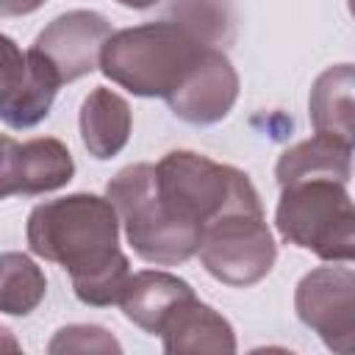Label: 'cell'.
<instances>
[{"mask_svg": "<svg viewBox=\"0 0 355 355\" xmlns=\"http://www.w3.org/2000/svg\"><path fill=\"white\" fill-rule=\"evenodd\" d=\"M294 308L333 355H355V269H311L297 283Z\"/></svg>", "mask_w": 355, "mask_h": 355, "instance_id": "7", "label": "cell"}, {"mask_svg": "<svg viewBox=\"0 0 355 355\" xmlns=\"http://www.w3.org/2000/svg\"><path fill=\"white\" fill-rule=\"evenodd\" d=\"M216 44L189 22L166 14L155 22L116 31L103 50L100 69L136 97H169Z\"/></svg>", "mask_w": 355, "mask_h": 355, "instance_id": "2", "label": "cell"}, {"mask_svg": "<svg viewBox=\"0 0 355 355\" xmlns=\"http://www.w3.org/2000/svg\"><path fill=\"white\" fill-rule=\"evenodd\" d=\"M155 172L164 208L200 233L219 216L261 202L252 180L241 169L216 164L191 150L166 153L155 164Z\"/></svg>", "mask_w": 355, "mask_h": 355, "instance_id": "3", "label": "cell"}, {"mask_svg": "<svg viewBox=\"0 0 355 355\" xmlns=\"http://www.w3.org/2000/svg\"><path fill=\"white\" fill-rule=\"evenodd\" d=\"M161 338L164 355H236L230 322L200 300L180 305L166 319Z\"/></svg>", "mask_w": 355, "mask_h": 355, "instance_id": "12", "label": "cell"}, {"mask_svg": "<svg viewBox=\"0 0 355 355\" xmlns=\"http://www.w3.org/2000/svg\"><path fill=\"white\" fill-rule=\"evenodd\" d=\"M347 8H349V14H352V17H355V0H352V3H349V6H347Z\"/></svg>", "mask_w": 355, "mask_h": 355, "instance_id": "21", "label": "cell"}, {"mask_svg": "<svg viewBox=\"0 0 355 355\" xmlns=\"http://www.w3.org/2000/svg\"><path fill=\"white\" fill-rule=\"evenodd\" d=\"M247 355H297V352H291V349H286V347H255V349H250Z\"/></svg>", "mask_w": 355, "mask_h": 355, "instance_id": "20", "label": "cell"}, {"mask_svg": "<svg viewBox=\"0 0 355 355\" xmlns=\"http://www.w3.org/2000/svg\"><path fill=\"white\" fill-rule=\"evenodd\" d=\"M0 116L14 130L33 128L50 114L64 80L39 50H19L11 36H0Z\"/></svg>", "mask_w": 355, "mask_h": 355, "instance_id": "8", "label": "cell"}, {"mask_svg": "<svg viewBox=\"0 0 355 355\" xmlns=\"http://www.w3.org/2000/svg\"><path fill=\"white\" fill-rule=\"evenodd\" d=\"M72 175H75V161L64 141L53 136H39L28 141L3 136L0 197L44 194V191L67 186Z\"/></svg>", "mask_w": 355, "mask_h": 355, "instance_id": "10", "label": "cell"}, {"mask_svg": "<svg viewBox=\"0 0 355 355\" xmlns=\"http://www.w3.org/2000/svg\"><path fill=\"white\" fill-rule=\"evenodd\" d=\"M47 355H122V344L100 324H67L47 341Z\"/></svg>", "mask_w": 355, "mask_h": 355, "instance_id": "18", "label": "cell"}, {"mask_svg": "<svg viewBox=\"0 0 355 355\" xmlns=\"http://www.w3.org/2000/svg\"><path fill=\"white\" fill-rule=\"evenodd\" d=\"M119 222L125 225L133 252L155 266H178L200 252L202 233L178 222L158 197V172L153 164H133L119 169L108 186Z\"/></svg>", "mask_w": 355, "mask_h": 355, "instance_id": "4", "label": "cell"}, {"mask_svg": "<svg viewBox=\"0 0 355 355\" xmlns=\"http://www.w3.org/2000/svg\"><path fill=\"white\" fill-rule=\"evenodd\" d=\"M277 258V244L266 227L263 208H236L202 230L200 261L211 277L225 286H252L269 275Z\"/></svg>", "mask_w": 355, "mask_h": 355, "instance_id": "6", "label": "cell"}, {"mask_svg": "<svg viewBox=\"0 0 355 355\" xmlns=\"http://www.w3.org/2000/svg\"><path fill=\"white\" fill-rule=\"evenodd\" d=\"M308 114L316 133L355 147V64L327 67L313 80Z\"/></svg>", "mask_w": 355, "mask_h": 355, "instance_id": "14", "label": "cell"}, {"mask_svg": "<svg viewBox=\"0 0 355 355\" xmlns=\"http://www.w3.org/2000/svg\"><path fill=\"white\" fill-rule=\"evenodd\" d=\"M44 272L22 252H3L0 258V308L8 316H28L44 297Z\"/></svg>", "mask_w": 355, "mask_h": 355, "instance_id": "17", "label": "cell"}, {"mask_svg": "<svg viewBox=\"0 0 355 355\" xmlns=\"http://www.w3.org/2000/svg\"><path fill=\"white\" fill-rule=\"evenodd\" d=\"M28 247L69 272L75 297L105 308L119 302L130 263L119 250V214L97 194H69L39 202L28 216Z\"/></svg>", "mask_w": 355, "mask_h": 355, "instance_id": "1", "label": "cell"}, {"mask_svg": "<svg viewBox=\"0 0 355 355\" xmlns=\"http://www.w3.org/2000/svg\"><path fill=\"white\" fill-rule=\"evenodd\" d=\"M0 338H3V355H25L19 349V344H17V338H14L11 330H0Z\"/></svg>", "mask_w": 355, "mask_h": 355, "instance_id": "19", "label": "cell"}, {"mask_svg": "<svg viewBox=\"0 0 355 355\" xmlns=\"http://www.w3.org/2000/svg\"><path fill=\"white\" fill-rule=\"evenodd\" d=\"M239 97V75L225 55L214 47L202 55L197 69L183 80V86L166 97L169 111L189 125H214L225 119Z\"/></svg>", "mask_w": 355, "mask_h": 355, "instance_id": "11", "label": "cell"}, {"mask_svg": "<svg viewBox=\"0 0 355 355\" xmlns=\"http://www.w3.org/2000/svg\"><path fill=\"white\" fill-rule=\"evenodd\" d=\"M277 233L322 261H355V202L344 183L313 180L280 189Z\"/></svg>", "mask_w": 355, "mask_h": 355, "instance_id": "5", "label": "cell"}, {"mask_svg": "<svg viewBox=\"0 0 355 355\" xmlns=\"http://www.w3.org/2000/svg\"><path fill=\"white\" fill-rule=\"evenodd\" d=\"M80 139L89 155L114 158L130 139V105L122 94L97 86L80 105Z\"/></svg>", "mask_w": 355, "mask_h": 355, "instance_id": "16", "label": "cell"}, {"mask_svg": "<svg viewBox=\"0 0 355 355\" xmlns=\"http://www.w3.org/2000/svg\"><path fill=\"white\" fill-rule=\"evenodd\" d=\"M349 175H352L349 147H344L341 141L322 136V133L283 150V155L277 158V166H275V178H277L280 189L313 183V180H333V183L347 186Z\"/></svg>", "mask_w": 355, "mask_h": 355, "instance_id": "15", "label": "cell"}, {"mask_svg": "<svg viewBox=\"0 0 355 355\" xmlns=\"http://www.w3.org/2000/svg\"><path fill=\"white\" fill-rule=\"evenodd\" d=\"M191 300H197L194 288L183 277L161 272V269H144V272L130 275V280L119 297V305H122L125 316L133 324H139L144 333L161 336L166 319L180 305H186Z\"/></svg>", "mask_w": 355, "mask_h": 355, "instance_id": "13", "label": "cell"}, {"mask_svg": "<svg viewBox=\"0 0 355 355\" xmlns=\"http://www.w3.org/2000/svg\"><path fill=\"white\" fill-rule=\"evenodd\" d=\"M111 22L86 8H75L58 14L31 44L39 50L61 75L64 83H72L89 72H94L103 61V50L111 42Z\"/></svg>", "mask_w": 355, "mask_h": 355, "instance_id": "9", "label": "cell"}]
</instances>
